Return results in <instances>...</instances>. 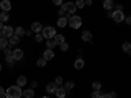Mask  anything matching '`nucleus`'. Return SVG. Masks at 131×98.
I'll return each instance as SVG.
<instances>
[{"label": "nucleus", "instance_id": "obj_6", "mask_svg": "<svg viewBox=\"0 0 131 98\" xmlns=\"http://www.w3.org/2000/svg\"><path fill=\"white\" fill-rule=\"evenodd\" d=\"M112 18L115 22H122V21H125V13L122 10H114L112 13Z\"/></svg>", "mask_w": 131, "mask_h": 98}, {"label": "nucleus", "instance_id": "obj_43", "mask_svg": "<svg viewBox=\"0 0 131 98\" xmlns=\"http://www.w3.org/2000/svg\"><path fill=\"white\" fill-rule=\"evenodd\" d=\"M102 98H112V95H110V93H105L102 95Z\"/></svg>", "mask_w": 131, "mask_h": 98}, {"label": "nucleus", "instance_id": "obj_35", "mask_svg": "<svg viewBox=\"0 0 131 98\" xmlns=\"http://www.w3.org/2000/svg\"><path fill=\"white\" fill-rule=\"evenodd\" d=\"M55 84L59 86V85H62L63 84V79H62V76H58V77L55 79Z\"/></svg>", "mask_w": 131, "mask_h": 98}, {"label": "nucleus", "instance_id": "obj_3", "mask_svg": "<svg viewBox=\"0 0 131 98\" xmlns=\"http://www.w3.org/2000/svg\"><path fill=\"white\" fill-rule=\"evenodd\" d=\"M83 24V20L80 16H72L70 20H68V25L72 28V29H79Z\"/></svg>", "mask_w": 131, "mask_h": 98}, {"label": "nucleus", "instance_id": "obj_14", "mask_svg": "<svg viewBox=\"0 0 131 98\" xmlns=\"http://www.w3.org/2000/svg\"><path fill=\"white\" fill-rule=\"evenodd\" d=\"M68 24V20L66 18V16H63V17H59V20H58V22H57V25L59 26V28H66V25Z\"/></svg>", "mask_w": 131, "mask_h": 98}, {"label": "nucleus", "instance_id": "obj_37", "mask_svg": "<svg viewBox=\"0 0 131 98\" xmlns=\"http://www.w3.org/2000/svg\"><path fill=\"white\" fill-rule=\"evenodd\" d=\"M52 3L55 5H62L63 4V0H52Z\"/></svg>", "mask_w": 131, "mask_h": 98}, {"label": "nucleus", "instance_id": "obj_21", "mask_svg": "<svg viewBox=\"0 0 131 98\" xmlns=\"http://www.w3.org/2000/svg\"><path fill=\"white\" fill-rule=\"evenodd\" d=\"M9 42H10V45H18V43H20V37L13 34L12 37L9 38Z\"/></svg>", "mask_w": 131, "mask_h": 98}, {"label": "nucleus", "instance_id": "obj_31", "mask_svg": "<svg viewBox=\"0 0 131 98\" xmlns=\"http://www.w3.org/2000/svg\"><path fill=\"white\" fill-rule=\"evenodd\" d=\"M34 39H36V42H42V39H43V35L41 34V33H37V34H36V37H34Z\"/></svg>", "mask_w": 131, "mask_h": 98}, {"label": "nucleus", "instance_id": "obj_47", "mask_svg": "<svg viewBox=\"0 0 131 98\" xmlns=\"http://www.w3.org/2000/svg\"><path fill=\"white\" fill-rule=\"evenodd\" d=\"M0 38H2V30H0Z\"/></svg>", "mask_w": 131, "mask_h": 98}, {"label": "nucleus", "instance_id": "obj_45", "mask_svg": "<svg viewBox=\"0 0 131 98\" xmlns=\"http://www.w3.org/2000/svg\"><path fill=\"white\" fill-rule=\"evenodd\" d=\"M31 33H33V31H31V30H29V31H26V33H25V35L30 37V35H31Z\"/></svg>", "mask_w": 131, "mask_h": 98}, {"label": "nucleus", "instance_id": "obj_44", "mask_svg": "<svg viewBox=\"0 0 131 98\" xmlns=\"http://www.w3.org/2000/svg\"><path fill=\"white\" fill-rule=\"evenodd\" d=\"M110 95H112V98H117V93H115V92H112Z\"/></svg>", "mask_w": 131, "mask_h": 98}, {"label": "nucleus", "instance_id": "obj_32", "mask_svg": "<svg viewBox=\"0 0 131 98\" xmlns=\"http://www.w3.org/2000/svg\"><path fill=\"white\" fill-rule=\"evenodd\" d=\"M5 60H7L8 64H12L13 60H15V58H13V55H8V56H5Z\"/></svg>", "mask_w": 131, "mask_h": 98}, {"label": "nucleus", "instance_id": "obj_10", "mask_svg": "<svg viewBox=\"0 0 131 98\" xmlns=\"http://www.w3.org/2000/svg\"><path fill=\"white\" fill-rule=\"evenodd\" d=\"M81 39H83L84 42H91V39H92V33L88 31V30H84V31L81 33Z\"/></svg>", "mask_w": 131, "mask_h": 98}, {"label": "nucleus", "instance_id": "obj_9", "mask_svg": "<svg viewBox=\"0 0 131 98\" xmlns=\"http://www.w3.org/2000/svg\"><path fill=\"white\" fill-rule=\"evenodd\" d=\"M0 8H2V10H4V12H8L10 9V2L9 0H2V2H0Z\"/></svg>", "mask_w": 131, "mask_h": 98}, {"label": "nucleus", "instance_id": "obj_8", "mask_svg": "<svg viewBox=\"0 0 131 98\" xmlns=\"http://www.w3.org/2000/svg\"><path fill=\"white\" fill-rule=\"evenodd\" d=\"M52 58H54V51L51 48H47V50L43 51V59H45L46 62L47 60H51Z\"/></svg>", "mask_w": 131, "mask_h": 98}, {"label": "nucleus", "instance_id": "obj_27", "mask_svg": "<svg viewBox=\"0 0 131 98\" xmlns=\"http://www.w3.org/2000/svg\"><path fill=\"white\" fill-rule=\"evenodd\" d=\"M102 95H104L102 92H100V90H94V92L92 93L91 98H102Z\"/></svg>", "mask_w": 131, "mask_h": 98}, {"label": "nucleus", "instance_id": "obj_48", "mask_svg": "<svg viewBox=\"0 0 131 98\" xmlns=\"http://www.w3.org/2000/svg\"><path fill=\"white\" fill-rule=\"evenodd\" d=\"M42 98H50V97H47V95H46V97H42Z\"/></svg>", "mask_w": 131, "mask_h": 98}, {"label": "nucleus", "instance_id": "obj_36", "mask_svg": "<svg viewBox=\"0 0 131 98\" xmlns=\"http://www.w3.org/2000/svg\"><path fill=\"white\" fill-rule=\"evenodd\" d=\"M4 54H5V56H8V55H12L13 51H10V48H4Z\"/></svg>", "mask_w": 131, "mask_h": 98}, {"label": "nucleus", "instance_id": "obj_17", "mask_svg": "<svg viewBox=\"0 0 131 98\" xmlns=\"http://www.w3.org/2000/svg\"><path fill=\"white\" fill-rule=\"evenodd\" d=\"M26 82H28V80H26L25 76H18L17 77V85L18 86H25Z\"/></svg>", "mask_w": 131, "mask_h": 98}, {"label": "nucleus", "instance_id": "obj_22", "mask_svg": "<svg viewBox=\"0 0 131 98\" xmlns=\"http://www.w3.org/2000/svg\"><path fill=\"white\" fill-rule=\"evenodd\" d=\"M8 20H9L8 12H4V10H2V13H0V21H2V22H7Z\"/></svg>", "mask_w": 131, "mask_h": 98}, {"label": "nucleus", "instance_id": "obj_49", "mask_svg": "<svg viewBox=\"0 0 131 98\" xmlns=\"http://www.w3.org/2000/svg\"><path fill=\"white\" fill-rule=\"evenodd\" d=\"M0 71H2V64H0Z\"/></svg>", "mask_w": 131, "mask_h": 98}, {"label": "nucleus", "instance_id": "obj_38", "mask_svg": "<svg viewBox=\"0 0 131 98\" xmlns=\"http://www.w3.org/2000/svg\"><path fill=\"white\" fill-rule=\"evenodd\" d=\"M125 21H126V24H127V25H131V16L125 17Z\"/></svg>", "mask_w": 131, "mask_h": 98}, {"label": "nucleus", "instance_id": "obj_40", "mask_svg": "<svg viewBox=\"0 0 131 98\" xmlns=\"http://www.w3.org/2000/svg\"><path fill=\"white\" fill-rule=\"evenodd\" d=\"M37 86H38V82H37L36 80H34V81H31V88H33V89H36Z\"/></svg>", "mask_w": 131, "mask_h": 98}, {"label": "nucleus", "instance_id": "obj_20", "mask_svg": "<svg viewBox=\"0 0 131 98\" xmlns=\"http://www.w3.org/2000/svg\"><path fill=\"white\" fill-rule=\"evenodd\" d=\"M25 30H24V28L23 26H17L16 29H15V34L16 35H18V37H23V35H25Z\"/></svg>", "mask_w": 131, "mask_h": 98}, {"label": "nucleus", "instance_id": "obj_42", "mask_svg": "<svg viewBox=\"0 0 131 98\" xmlns=\"http://www.w3.org/2000/svg\"><path fill=\"white\" fill-rule=\"evenodd\" d=\"M84 2H85V5H92L93 4L92 0H84Z\"/></svg>", "mask_w": 131, "mask_h": 98}, {"label": "nucleus", "instance_id": "obj_34", "mask_svg": "<svg viewBox=\"0 0 131 98\" xmlns=\"http://www.w3.org/2000/svg\"><path fill=\"white\" fill-rule=\"evenodd\" d=\"M59 46H60V50H62V51H67V50H68V47H70L66 42H64V43H62V45H59Z\"/></svg>", "mask_w": 131, "mask_h": 98}, {"label": "nucleus", "instance_id": "obj_25", "mask_svg": "<svg viewBox=\"0 0 131 98\" xmlns=\"http://www.w3.org/2000/svg\"><path fill=\"white\" fill-rule=\"evenodd\" d=\"M73 86H75V82H73V81H66V84H64L63 88H64L66 90H71V89H73Z\"/></svg>", "mask_w": 131, "mask_h": 98}, {"label": "nucleus", "instance_id": "obj_5", "mask_svg": "<svg viewBox=\"0 0 131 98\" xmlns=\"http://www.w3.org/2000/svg\"><path fill=\"white\" fill-rule=\"evenodd\" d=\"M15 34V30H13V28L12 26H4L3 28V30H2V38H10Z\"/></svg>", "mask_w": 131, "mask_h": 98}, {"label": "nucleus", "instance_id": "obj_11", "mask_svg": "<svg viewBox=\"0 0 131 98\" xmlns=\"http://www.w3.org/2000/svg\"><path fill=\"white\" fill-rule=\"evenodd\" d=\"M57 89H58V85L55 84V82H50V84H47V86H46V92L47 93H55L57 92Z\"/></svg>", "mask_w": 131, "mask_h": 98}, {"label": "nucleus", "instance_id": "obj_46", "mask_svg": "<svg viewBox=\"0 0 131 98\" xmlns=\"http://www.w3.org/2000/svg\"><path fill=\"white\" fill-rule=\"evenodd\" d=\"M3 28H4V25H3L2 21H0V30H3Z\"/></svg>", "mask_w": 131, "mask_h": 98}, {"label": "nucleus", "instance_id": "obj_23", "mask_svg": "<svg viewBox=\"0 0 131 98\" xmlns=\"http://www.w3.org/2000/svg\"><path fill=\"white\" fill-rule=\"evenodd\" d=\"M122 50H123L126 54H131V43L125 42L123 45H122Z\"/></svg>", "mask_w": 131, "mask_h": 98}, {"label": "nucleus", "instance_id": "obj_26", "mask_svg": "<svg viewBox=\"0 0 131 98\" xmlns=\"http://www.w3.org/2000/svg\"><path fill=\"white\" fill-rule=\"evenodd\" d=\"M8 46V39L7 38H0V50H4Z\"/></svg>", "mask_w": 131, "mask_h": 98}, {"label": "nucleus", "instance_id": "obj_28", "mask_svg": "<svg viewBox=\"0 0 131 98\" xmlns=\"http://www.w3.org/2000/svg\"><path fill=\"white\" fill-rule=\"evenodd\" d=\"M75 5H76L78 9H83L85 7V2H84V0H78V2L75 3Z\"/></svg>", "mask_w": 131, "mask_h": 98}, {"label": "nucleus", "instance_id": "obj_15", "mask_svg": "<svg viewBox=\"0 0 131 98\" xmlns=\"http://www.w3.org/2000/svg\"><path fill=\"white\" fill-rule=\"evenodd\" d=\"M23 95H24L25 98H33V97H34V89L30 88V89L24 90V92H23Z\"/></svg>", "mask_w": 131, "mask_h": 98}, {"label": "nucleus", "instance_id": "obj_30", "mask_svg": "<svg viewBox=\"0 0 131 98\" xmlns=\"http://www.w3.org/2000/svg\"><path fill=\"white\" fill-rule=\"evenodd\" d=\"M46 63H47V62H46L45 59H43V58H42V59H38V60H37V65H38L39 68L45 67V65H46Z\"/></svg>", "mask_w": 131, "mask_h": 98}, {"label": "nucleus", "instance_id": "obj_39", "mask_svg": "<svg viewBox=\"0 0 131 98\" xmlns=\"http://www.w3.org/2000/svg\"><path fill=\"white\" fill-rule=\"evenodd\" d=\"M115 8H117L115 10H122V12H123V5H122V4H117Z\"/></svg>", "mask_w": 131, "mask_h": 98}, {"label": "nucleus", "instance_id": "obj_24", "mask_svg": "<svg viewBox=\"0 0 131 98\" xmlns=\"http://www.w3.org/2000/svg\"><path fill=\"white\" fill-rule=\"evenodd\" d=\"M46 46H47V48H55V46H57V43H55V41H54L52 38L51 39H47L46 41Z\"/></svg>", "mask_w": 131, "mask_h": 98}, {"label": "nucleus", "instance_id": "obj_19", "mask_svg": "<svg viewBox=\"0 0 131 98\" xmlns=\"http://www.w3.org/2000/svg\"><path fill=\"white\" fill-rule=\"evenodd\" d=\"M54 41H55L57 45H62V43L66 42V39H64V37H63L62 34H57L55 37H54Z\"/></svg>", "mask_w": 131, "mask_h": 98}, {"label": "nucleus", "instance_id": "obj_7", "mask_svg": "<svg viewBox=\"0 0 131 98\" xmlns=\"http://www.w3.org/2000/svg\"><path fill=\"white\" fill-rule=\"evenodd\" d=\"M13 58H15V60H21L24 58V51L21 50V48H16V50H13Z\"/></svg>", "mask_w": 131, "mask_h": 98}, {"label": "nucleus", "instance_id": "obj_13", "mask_svg": "<svg viewBox=\"0 0 131 98\" xmlns=\"http://www.w3.org/2000/svg\"><path fill=\"white\" fill-rule=\"evenodd\" d=\"M84 65H85V63H84V60H83L81 58L76 59V60H75V63H73L75 69H83V68H84Z\"/></svg>", "mask_w": 131, "mask_h": 98}, {"label": "nucleus", "instance_id": "obj_16", "mask_svg": "<svg viewBox=\"0 0 131 98\" xmlns=\"http://www.w3.org/2000/svg\"><path fill=\"white\" fill-rule=\"evenodd\" d=\"M55 94H57V97H58V98H64V97H66V94H67V90H66L64 88H58V89H57V92H55Z\"/></svg>", "mask_w": 131, "mask_h": 98}, {"label": "nucleus", "instance_id": "obj_4", "mask_svg": "<svg viewBox=\"0 0 131 98\" xmlns=\"http://www.w3.org/2000/svg\"><path fill=\"white\" fill-rule=\"evenodd\" d=\"M62 9L64 10V12H67V13H70V15H73L75 12H76V5H75V3H72V2H67V3H63L62 4Z\"/></svg>", "mask_w": 131, "mask_h": 98}, {"label": "nucleus", "instance_id": "obj_1", "mask_svg": "<svg viewBox=\"0 0 131 98\" xmlns=\"http://www.w3.org/2000/svg\"><path fill=\"white\" fill-rule=\"evenodd\" d=\"M5 92H7V98H21L23 97V90H21V86L18 85L9 86Z\"/></svg>", "mask_w": 131, "mask_h": 98}, {"label": "nucleus", "instance_id": "obj_41", "mask_svg": "<svg viewBox=\"0 0 131 98\" xmlns=\"http://www.w3.org/2000/svg\"><path fill=\"white\" fill-rule=\"evenodd\" d=\"M64 13H66V12H64V10H63L62 8L58 10V15H59V17H63V16H64Z\"/></svg>", "mask_w": 131, "mask_h": 98}, {"label": "nucleus", "instance_id": "obj_18", "mask_svg": "<svg viewBox=\"0 0 131 98\" xmlns=\"http://www.w3.org/2000/svg\"><path fill=\"white\" fill-rule=\"evenodd\" d=\"M113 7H114L113 0H104V8H105L106 10H110Z\"/></svg>", "mask_w": 131, "mask_h": 98}, {"label": "nucleus", "instance_id": "obj_12", "mask_svg": "<svg viewBox=\"0 0 131 98\" xmlns=\"http://www.w3.org/2000/svg\"><path fill=\"white\" fill-rule=\"evenodd\" d=\"M42 29H43V28H42L41 22H33L31 26H30V30H31V31H34V33H41Z\"/></svg>", "mask_w": 131, "mask_h": 98}, {"label": "nucleus", "instance_id": "obj_2", "mask_svg": "<svg viewBox=\"0 0 131 98\" xmlns=\"http://www.w3.org/2000/svg\"><path fill=\"white\" fill-rule=\"evenodd\" d=\"M41 34L43 35V38L51 39V38H54V37L57 35V31H55V28H52V26H46V28L42 29Z\"/></svg>", "mask_w": 131, "mask_h": 98}, {"label": "nucleus", "instance_id": "obj_33", "mask_svg": "<svg viewBox=\"0 0 131 98\" xmlns=\"http://www.w3.org/2000/svg\"><path fill=\"white\" fill-rule=\"evenodd\" d=\"M0 98H7V92L3 89V86H0Z\"/></svg>", "mask_w": 131, "mask_h": 98}, {"label": "nucleus", "instance_id": "obj_29", "mask_svg": "<svg viewBox=\"0 0 131 98\" xmlns=\"http://www.w3.org/2000/svg\"><path fill=\"white\" fill-rule=\"evenodd\" d=\"M92 88H93V90H100L101 89V82L100 81H94L92 84Z\"/></svg>", "mask_w": 131, "mask_h": 98}]
</instances>
